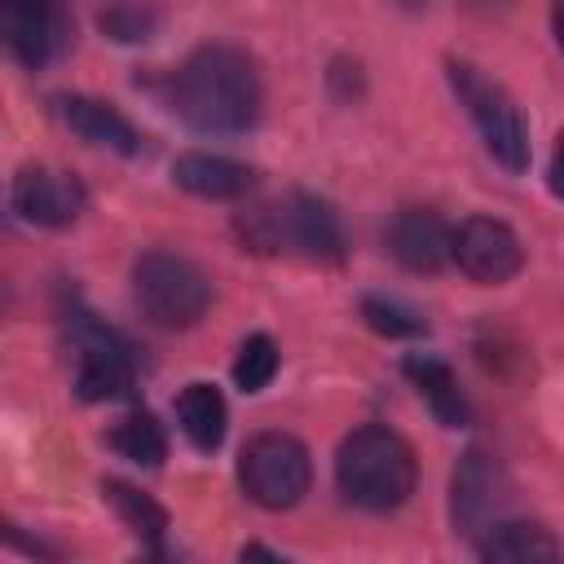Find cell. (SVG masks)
<instances>
[{
    "instance_id": "obj_16",
    "label": "cell",
    "mask_w": 564,
    "mask_h": 564,
    "mask_svg": "<svg viewBox=\"0 0 564 564\" xmlns=\"http://www.w3.org/2000/svg\"><path fill=\"white\" fill-rule=\"evenodd\" d=\"M476 555L494 564H533V560H560L564 546L551 538V529L529 520H494L476 538Z\"/></svg>"
},
{
    "instance_id": "obj_7",
    "label": "cell",
    "mask_w": 564,
    "mask_h": 564,
    "mask_svg": "<svg viewBox=\"0 0 564 564\" xmlns=\"http://www.w3.org/2000/svg\"><path fill=\"white\" fill-rule=\"evenodd\" d=\"M70 352H75V392L84 401H119L132 392L137 366L128 344L110 326L79 313L70 322Z\"/></svg>"
},
{
    "instance_id": "obj_24",
    "label": "cell",
    "mask_w": 564,
    "mask_h": 564,
    "mask_svg": "<svg viewBox=\"0 0 564 564\" xmlns=\"http://www.w3.org/2000/svg\"><path fill=\"white\" fill-rule=\"evenodd\" d=\"M551 35H555V44H560V53H564V0L551 4Z\"/></svg>"
},
{
    "instance_id": "obj_25",
    "label": "cell",
    "mask_w": 564,
    "mask_h": 564,
    "mask_svg": "<svg viewBox=\"0 0 564 564\" xmlns=\"http://www.w3.org/2000/svg\"><path fill=\"white\" fill-rule=\"evenodd\" d=\"M463 9H476V13H494V9H502L507 0H458Z\"/></svg>"
},
{
    "instance_id": "obj_5",
    "label": "cell",
    "mask_w": 564,
    "mask_h": 564,
    "mask_svg": "<svg viewBox=\"0 0 564 564\" xmlns=\"http://www.w3.org/2000/svg\"><path fill=\"white\" fill-rule=\"evenodd\" d=\"M445 75H449V88H454L458 106L467 110L471 128L480 132L485 150L494 154V163H502L507 172H524L529 167V123H524L516 97L498 79H489L476 62L449 57Z\"/></svg>"
},
{
    "instance_id": "obj_3",
    "label": "cell",
    "mask_w": 564,
    "mask_h": 564,
    "mask_svg": "<svg viewBox=\"0 0 564 564\" xmlns=\"http://www.w3.org/2000/svg\"><path fill=\"white\" fill-rule=\"evenodd\" d=\"M247 247L256 251H286L304 256L313 264H339L344 260V225L335 207L317 194H286L278 203H264L238 220Z\"/></svg>"
},
{
    "instance_id": "obj_9",
    "label": "cell",
    "mask_w": 564,
    "mask_h": 564,
    "mask_svg": "<svg viewBox=\"0 0 564 564\" xmlns=\"http://www.w3.org/2000/svg\"><path fill=\"white\" fill-rule=\"evenodd\" d=\"M0 31L26 70H44L70 40V22L57 0H0Z\"/></svg>"
},
{
    "instance_id": "obj_14",
    "label": "cell",
    "mask_w": 564,
    "mask_h": 564,
    "mask_svg": "<svg viewBox=\"0 0 564 564\" xmlns=\"http://www.w3.org/2000/svg\"><path fill=\"white\" fill-rule=\"evenodd\" d=\"M172 176L185 194L194 198H207V203H234L242 194H251L256 185V172L238 159H225V154H207V150H189L172 163Z\"/></svg>"
},
{
    "instance_id": "obj_8",
    "label": "cell",
    "mask_w": 564,
    "mask_h": 564,
    "mask_svg": "<svg viewBox=\"0 0 564 564\" xmlns=\"http://www.w3.org/2000/svg\"><path fill=\"white\" fill-rule=\"evenodd\" d=\"M454 264L476 286H502L524 269V247L507 220L467 216L454 229Z\"/></svg>"
},
{
    "instance_id": "obj_6",
    "label": "cell",
    "mask_w": 564,
    "mask_h": 564,
    "mask_svg": "<svg viewBox=\"0 0 564 564\" xmlns=\"http://www.w3.org/2000/svg\"><path fill=\"white\" fill-rule=\"evenodd\" d=\"M238 480H242L247 498L264 511L295 507L308 494V480H313V463H308L304 441H295L291 432H256L242 445Z\"/></svg>"
},
{
    "instance_id": "obj_15",
    "label": "cell",
    "mask_w": 564,
    "mask_h": 564,
    "mask_svg": "<svg viewBox=\"0 0 564 564\" xmlns=\"http://www.w3.org/2000/svg\"><path fill=\"white\" fill-rule=\"evenodd\" d=\"M405 375H410V383L419 388V397L427 401V410L436 414L441 427H467L471 423V401H467V392L458 388L454 370L441 357L410 352L405 357Z\"/></svg>"
},
{
    "instance_id": "obj_22",
    "label": "cell",
    "mask_w": 564,
    "mask_h": 564,
    "mask_svg": "<svg viewBox=\"0 0 564 564\" xmlns=\"http://www.w3.org/2000/svg\"><path fill=\"white\" fill-rule=\"evenodd\" d=\"M101 26H106L115 40H145L150 18H145L137 4H123V9H115V13H101Z\"/></svg>"
},
{
    "instance_id": "obj_10",
    "label": "cell",
    "mask_w": 564,
    "mask_h": 564,
    "mask_svg": "<svg viewBox=\"0 0 564 564\" xmlns=\"http://www.w3.org/2000/svg\"><path fill=\"white\" fill-rule=\"evenodd\" d=\"M9 203L35 229H66V225H75L84 216L88 189L70 172H57V167H22L13 176Z\"/></svg>"
},
{
    "instance_id": "obj_17",
    "label": "cell",
    "mask_w": 564,
    "mask_h": 564,
    "mask_svg": "<svg viewBox=\"0 0 564 564\" xmlns=\"http://www.w3.org/2000/svg\"><path fill=\"white\" fill-rule=\"evenodd\" d=\"M176 423L194 449H203V454L220 449L225 427H229V405H225L220 388L216 383H185L176 397Z\"/></svg>"
},
{
    "instance_id": "obj_1",
    "label": "cell",
    "mask_w": 564,
    "mask_h": 564,
    "mask_svg": "<svg viewBox=\"0 0 564 564\" xmlns=\"http://www.w3.org/2000/svg\"><path fill=\"white\" fill-rule=\"evenodd\" d=\"M260 70L256 57L238 44H203L172 75V110L212 137H234L260 119Z\"/></svg>"
},
{
    "instance_id": "obj_12",
    "label": "cell",
    "mask_w": 564,
    "mask_h": 564,
    "mask_svg": "<svg viewBox=\"0 0 564 564\" xmlns=\"http://www.w3.org/2000/svg\"><path fill=\"white\" fill-rule=\"evenodd\" d=\"M383 242H388V256L410 273H436L454 260V229L427 207L397 212Z\"/></svg>"
},
{
    "instance_id": "obj_20",
    "label": "cell",
    "mask_w": 564,
    "mask_h": 564,
    "mask_svg": "<svg viewBox=\"0 0 564 564\" xmlns=\"http://www.w3.org/2000/svg\"><path fill=\"white\" fill-rule=\"evenodd\" d=\"M273 375H278V344L264 330L247 335L242 348H238V357H234V383L242 392H260V388L273 383Z\"/></svg>"
},
{
    "instance_id": "obj_11",
    "label": "cell",
    "mask_w": 564,
    "mask_h": 564,
    "mask_svg": "<svg viewBox=\"0 0 564 564\" xmlns=\"http://www.w3.org/2000/svg\"><path fill=\"white\" fill-rule=\"evenodd\" d=\"M502 502H507V476H502V467L485 449H467L458 458L454 485H449L454 529H463L467 538H480L494 520H502Z\"/></svg>"
},
{
    "instance_id": "obj_4",
    "label": "cell",
    "mask_w": 564,
    "mask_h": 564,
    "mask_svg": "<svg viewBox=\"0 0 564 564\" xmlns=\"http://www.w3.org/2000/svg\"><path fill=\"white\" fill-rule=\"evenodd\" d=\"M132 295L145 322L163 330H189L212 304V278L181 251H145L132 264Z\"/></svg>"
},
{
    "instance_id": "obj_21",
    "label": "cell",
    "mask_w": 564,
    "mask_h": 564,
    "mask_svg": "<svg viewBox=\"0 0 564 564\" xmlns=\"http://www.w3.org/2000/svg\"><path fill=\"white\" fill-rule=\"evenodd\" d=\"M361 317L370 322V330H379V335H388V339H410V335H423V330H427V322H423L410 304L383 300V295H366V300H361Z\"/></svg>"
},
{
    "instance_id": "obj_13",
    "label": "cell",
    "mask_w": 564,
    "mask_h": 564,
    "mask_svg": "<svg viewBox=\"0 0 564 564\" xmlns=\"http://www.w3.org/2000/svg\"><path fill=\"white\" fill-rule=\"evenodd\" d=\"M57 119L79 141H88L97 150H115L123 159H137L145 150V137L110 101H97V97H84V93H66V97H57Z\"/></svg>"
},
{
    "instance_id": "obj_18",
    "label": "cell",
    "mask_w": 564,
    "mask_h": 564,
    "mask_svg": "<svg viewBox=\"0 0 564 564\" xmlns=\"http://www.w3.org/2000/svg\"><path fill=\"white\" fill-rule=\"evenodd\" d=\"M101 498L115 507V516L123 520V529H128L141 546H150V551L163 546V538H167V511H163L150 494H141V489L128 485V480H106V485H101Z\"/></svg>"
},
{
    "instance_id": "obj_2",
    "label": "cell",
    "mask_w": 564,
    "mask_h": 564,
    "mask_svg": "<svg viewBox=\"0 0 564 564\" xmlns=\"http://www.w3.org/2000/svg\"><path fill=\"white\" fill-rule=\"evenodd\" d=\"M335 485L344 502L361 511H375V516L397 511L401 502H410L419 485V463H414L410 441L379 423L348 432L335 454Z\"/></svg>"
},
{
    "instance_id": "obj_19",
    "label": "cell",
    "mask_w": 564,
    "mask_h": 564,
    "mask_svg": "<svg viewBox=\"0 0 564 564\" xmlns=\"http://www.w3.org/2000/svg\"><path fill=\"white\" fill-rule=\"evenodd\" d=\"M110 449L137 467H159L167 454V436L159 427V419L150 410H128L123 419H115L110 427Z\"/></svg>"
},
{
    "instance_id": "obj_23",
    "label": "cell",
    "mask_w": 564,
    "mask_h": 564,
    "mask_svg": "<svg viewBox=\"0 0 564 564\" xmlns=\"http://www.w3.org/2000/svg\"><path fill=\"white\" fill-rule=\"evenodd\" d=\"M546 181H551V194L564 203V132L555 137V150H551V167H546Z\"/></svg>"
}]
</instances>
